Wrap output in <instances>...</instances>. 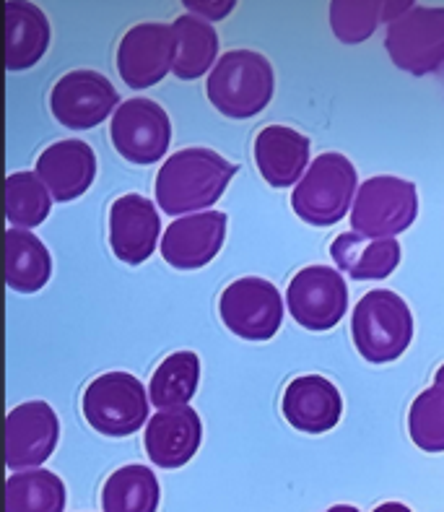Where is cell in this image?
I'll return each mask as SVG.
<instances>
[{
	"label": "cell",
	"mask_w": 444,
	"mask_h": 512,
	"mask_svg": "<svg viewBox=\"0 0 444 512\" xmlns=\"http://www.w3.org/2000/svg\"><path fill=\"white\" fill-rule=\"evenodd\" d=\"M237 167L211 149H182L156 175V201L167 214H193L211 208L224 195Z\"/></svg>",
	"instance_id": "obj_1"
},
{
	"label": "cell",
	"mask_w": 444,
	"mask_h": 512,
	"mask_svg": "<svg viewBox=\"0 0 444 512\" xmlns=\"http://www.w3.org/2000/svg\"><path fill=\"white\" fill-rule=\"evenodd\" d=\"M224 325L247 341H268L284 320V302L271 281L247 276L224 289L219 299Z\"/></svg>",
	"instance_id": "obj_8"
},
{
	"label": "cell",
	"mask_w": 444,
	"mask_h": 512,
	"mask_svg": "<svg viewBox=\"0 0 444 512\" xmlns=\"http://www.w3.org/2000/svg\"><path fill=\"white\" fill-rule=\"evenodd\" d=\"M419 214L416 185L400 177L380 175L367 180L356 193L351 229L369 240H393L406 232Z\"/></svg>",
	"instance_id": "obj_5"
},
{
	"label": "cell",
	"mask_w": 444,
	"mask_h": 512,
	"mask_svg": "<svg viewBox=\"0 0 444 512\" xmlns=\"http://www.w3.org/2000/svg\"><path fill=\"white\" fill-rule=\"evenodd\" d=\"M328 512H359V510H356V507H351V505H335V507H330Z\"/></svg>",
	"instance_id": "obj_32"
},
{
	"label": "cell",
	"mask_w": 444,
	"mask_h": 512,
	"mask_svg": "<svg viewBox=\"0 0 444 512\" xmlns=\"http://www.w3.org/2000/svg\"><path fill=\"white\" fill-rule=\"evenodd\" d=\"M203 437L200 416L190 406L164 409L148 419L146 453L159 468H180L195 458Z\"/></svg>",
	"instance_id": "obj_18"
},
{
	"label": "cell",
	"mask_w": 444,
	"mask_h": 512,
	"mask_svg": "<svg viewBox=\"0 0 444 512\" xmlns=\"http://www.w3.org/2000/svg\"><path fill=\"white\" fill-rule=\"evenodd\" d=\"M148 398L141 380L128 372H107L84 393V416L104 437H128L146 424Z\"/></svg>",
	"instance_id": "obj_7"
},
{
	"label": "cell",
	"mask_w": 444,
	"mask_h": 512,
	"mask_svg": "<svg viewBox=\"0 0 444 512\" xmlns=\"http://www.w3.org/2000/svg\"><path fill=\"white\" fill-rule=\"evenodd\" d=\"M159 481L146 466L117 468L102 489L104 512H156L159 507Z\"/></svg>",
	"instance_id": "obj_25"
},
{
	"label": "cell",
	"mask_w": 444,
	"mask_h": 512,
	"mask_svg": "<svg viewBox=\"0 0 444 512\" xmlns=\"http://www.w3.org/2000/svg\"><path fill=\"white\" fill-rule=\"evenodd\" d=\"M37 175L55 201H76L97 177V156L86 141L68 138L47 146L37 159Z\"/></svg>",
	"instance_id": "obj_16"
},
{
	"label": "cell",
	"mask_w": 444,
	"mask_h": 512,
	"mask_svg": "<svg viewBox=\"0 0 444 512\" xmlns=\"http://www.w3.org/2000/svg\"><path fill=\"white\" fill-rule=\"evenodd\" d=\"M226 240V214L200 211L172 221L161 240V258L180 271L208 266Z\"/></svg>",
	"instance_id": "obj_14"
},
{
	"label": "cell",
	"mask_w": 444,
	"mask_h": 512,
	"mask_svg": "<svg viewBox=\"0 0 444 512\" xmlns=\"http://www.w3.org/2000/svg\"><path fill=\"white\" fill-rule=\"evenodd\" d=\"M255 162L271 188H291L309 167V138L286 125H268L255 138Z\"/></svg>",
	"instance_id": "obj_19"
},
{
	"label": "cell",
	"mask_w": 444,
	"mask_h": 512,
	"mask_svg": "<svg viewBox=\"0 0 444 512\" xmlns=\"http://www.w3.org/2000/svg\"><path fill=\"white\" fill-rule=\"evenodd\" d=\"M335 266L354 281L387 279L400 263L398 240H369L356 232L338 234L330 247Z\"/></svg>",
	"instance_id": "obj_21"
},
{
	"label": "cell",
	"mask_w": 444,
	"mask_h": 512,
	"mask_svg": "<svg viewBox=\"0 0 444 512\" xmlns=\"http://www.w3.org/2000/svg\"><path fill=\"white\" fill-rule=\"evenodd\" d=\"M356 190V169L343 154H320L291 195L296 216L312 227H330L348 214Z\"/></svg>",
	"instance_id": "obj_4"
},
{
	"label": "cell",
	"mask_w": 444,
	"mask_h": 512,
	"mask_svg": "<svg viewBox=\"0 0 444 512\" xmlns=\"http://www.w3.org/2000/svg\"><path fill=\"white\" fill-rule=\"evenodd\" d=\"M351 333L356 349L367 362H395L413 338V315L406 299L390 289L367 292L354 307Z\"/></svg>",
	"instance_id": "obj_3"
},
{
	"label": "cell",
	"mask_w": 444,
	"mask_h": 512,
	"mask_svg": "<svg viewBox=\"0 0 444 512\" xmlns=\"http://www.w3.org/2000/svg\"><path fill=\"white\" fill-rule=\"evenodd\" d=\"M273 86L276 81L268 58L252 50H232L213 65L206 94L221 115L245 120L271 104Z\"/></svg>",
	"instance_id": "obj_2"
},
{
	"label": "cell",
	"mask_w": 444,
	"mask_h": 512,
	"mask_svg": "<svg viewBox=\"0 0 444 512\" xmlns=\"http://www.w3.org/2000/svg\"><path fill=\"white\" fill-rule=\"evenodd\" d=\"M286 422L307 435H325L341 422V393L330 380L320 375H302L291 380L284 393Z\"/></svg>",
	"instance_id": "obj_17"
},
{
	"label": "cell",
	"mask_w": 444,
	"mask_h": 512,
	"mask_svg": "<svg viewBox=\"0 0 444 512\" xmlns=\"http://www.w3.org/2000/svg\"><path fill=\"white\" fill-rule=\"evenodd\" d=\"M172 26L146 21L125 32L117 47V73L130 89H148L156 86L161 78L174 68Z\"/></svg>",
	"instance_id": "obj_11"
},
{
	"label": "cell",
	"mask_w": 444,
	"mask_h": 512,
	"mask_svg": "<svg viewBox=\"0 0 444 512\" xmlns=\"http://www.w3.org/2000/svg\"><path fill=\"white\" fill-rule=\"evenodd\" d=\"M372 512H411L406 505H400V502H385V505L374 507Z\"/></svg>",
	"instance_id": "obj_31"
},
{
	"label": "cell",
	"mask_w": 444,
	"mask_h": 512,
	"mask_svg": "<svg viewBox=\"0 0 444 512\" xmlns=\"http://www.w3.org/2000/svg\"><path fill=\"white\" fill-rule=\"evenodd\" d=\"M291 318L307 331H330L348 310L346 281L328 266H309L296 273L286 292Z\"/></svg>",
	"instance_id": "obj_10"
},
{
	"label": "cell",
	"mask_w": 444,
	"mask_h": 512,
	"mask_svg": "<svg viewBox=\"0 0 444 512\" xmlns=\"http://www.w3.org/2000/svg\"><path fill=\"white\" fill-rule=\"evenodd\" d=\"M117 154L133 164H156L167 154L172 141V123L154 99H128L117 107L110 125Z\"/></svg>",
	"instance_id": "obj_9"
},
{
	"label": "cell",
	"mask_w": 444,
	"mask_h": 512,
	"mask_svg": "<svg viewBox=\"0 0 444 512\" xmlns=\"http://www.w3.org/2000/svg\"><path fill=\"white\" fill-rule=\"evenodd\" d=\"M408 8L411 3H395V0H333L330 3V26L341 42L359 45L372 37L380 21L390 24Z\"/></svg>",
	"instance_id": "obj_24"
},
{
	"label": "cell",
	"mask_w": 444,
	"mask_h": 512,
	"mask_svg": "<svg viewBox=\"0 0 444 512\" xmlns=\"http://www.w3.org/2000/svg\"><path fill=\"white\" fill-rule=\"evenodd\" d=\"M229 11H234V3H221V6H211V3H208V6L206 3H190V6H187V13H195V16L200 13V19L208 16V21L221 19V16Z\"/></svg>",
	"instance_id": "obj_30"
},
{
	"label": "cell",
	"mask_w": 444,
	"mask_h": 512,
	"mask_svg": "<svg viewBox=\"0 0 444 512\" xmlns=\"http://www.w3.org/2000/svg\"><path fill=\"white\" fill-rule=\"evenodd\" d=\"M408 432L411 440L416 442V448L426 450V453H444V388L434 385V388L424 390L421 396H416L408 414Z\"/></svg>",
	"instance_id": "obj_29"
},
{
	"label": "cell",
	"mask_w": 444,
	"mask_h": 512,
	"mask_svg": "<svg viewBox=\"0 0 444 512\" xmlns=\"http://www.w3.org/2000/svg\"><path fill=\"white\" fill-rule=\"evenodd\" d=\"M200 380V359L193 351H177L172 357L156 367L151 385H148V396L151 403L164 409H180L187 406L190 398L195 396Z\"/></svg>",
	"instance_id": "obj_26"
},
{
	"label": "cell",
	"mask_w": 444,
	"mask_h": 512,
	"mask_svg": "<svg viewBox=\"0 0 444 512\" xmlns=\"http://www.w3.org/2000/svg\"><path fill=\"white\" fill-rule=\"evenodd\" d=\"M60 437V422L45 401L21 403L6 419V463L11 471L42 466Z\"/></svg>",
	"instance_id": "obj_13"
},
{
	"label": "cell",
	"mask_w": 444,
	"mask_h": 512,
	"mask_svg": "<svg viewBox=\"0 0 444 512\" xmlns=\"http://www.w3.org/2000/svg\"><path fill=\"white\" fill-rule=\"evenodd\" d=\"M161 221L156 206L138 193L117 198L110 208V245L128 266H141L151 258L159 240Z\"/></svg>",
	"instance_id": "obj_15"
},
{
	"label": "cell",
	"mask_w": 444,
	"mask_h": 512,
	"mask_svg": "<svg viewBox=\"0 0 444 512\" xmlns=\"http://www.w3.org/2000/svg\"><path fill=\"white\" fill-rule=\"evenodd\" d=\"M434 385H442V388H444V364L437 370V377H434Z\"/></svg>",
	"instance_id": "obj_33"
},
{
	"label": "cell",
	"mask_w": 444,
	"mask_h": 512,
	"mask_svg": "<svg viewBox=\"0 0 444 512\" xmlns=\"http://www.w3.org/2000/svg\"><path fill=\"white\" fill-rule=\"evenodd\" d=\"M387 55L400 71L413 76L442 71L444 68V8L416 6L387 24Z\"/></svg>",
	"instance_id": "obj_6"
},
{
	"label": "cell",
	"mask_w": 444,
	"mask_h": 512,
	"mask_svg": "<svg viewBox=\"0 0 444 512\" xmlns=\"http://www.w3.org/2000/svg\"><path fill=\"white\" fill-rule=\"evenodd\" d=\"M50 47V21L29 0L6 3V65L8 71H26L42 60Z\"/></svg>",
	"instance_id": "obj_20"
},
{
	"label": "cell",
	"mask_w": 444,
	"mask_h": 512,
	"mask_svg": "<svg viewBox=\"0 0 444 512\" xmlns=\"http://www.w3.org/2000/svg\"><path fill=\"white\" fill-rule=\"evenodd\" d=\"M52 260L45 242L29 229L6 232V284L13 292H39L50 281Z\"/></svg>",
	"instance_id": "obj_22"
},
{
	"label": "cell",
	"mask_w": 444,
	"mask_h": 512,
	"mask_svg": "<svg viewBox=\"0 0 444 512\" xmlns=\"http://www.w3.org/2000/svg\"><path fill=\"white\" fill-rule=\"evenodd\" d=\"M172 32L174 45H177L172 73L182 81L200 78L208 71V65H213L216 52H219L216 29L206 19L195 16V13H185L180 19H174Z\"/></svg>",
	"instance_id": "obj_23"
},
{
	"label": "cell",
	"mask_w": 444,
	"mask_h": 512,
	"mask_svg": "<svg viewBox=\"0 0 444 512\" xmlns=\"http://www.w3.org/2000/svg\"><path fill=\"white\" fill-rule=\"evenodd\" d=\"M52 195L37 172H13L6 180V216L13 229L39 227L50 216Z\"/></svg>",
	"instance_id": "obj_28"
},
{
	"label": "cell",
	"mask_w": 444,
	"mask_h": 512,
	"mask_svg": "<svg viewBox=\"0 0 444 512\" xmlns=\"http://www.w3.org/2000/svg\"><path fill=\"white\" fill-rule=\"evenodd\" d=\"M120 104V94L99 71H71L60 78L50 94L52 115L65 128L89 130Z\"/></svg>",
	"instance_id": "obj_12"
},
{
	"label": "cell",
	"mask_w": 444,
	"mask_h": 512,
	"mask_svg": "<svg viewBox=\"0 0 444 512\" xmlns=\"http://www.w3.org/2000/svg\"><path fill=\"white\" fill-rule=\"evenodd\" d=\"M65 484L63 479L45 471H19L6 481V512H63Z\"/></svg>",
	"instance_id": "obj_27"
}]
</instances>
